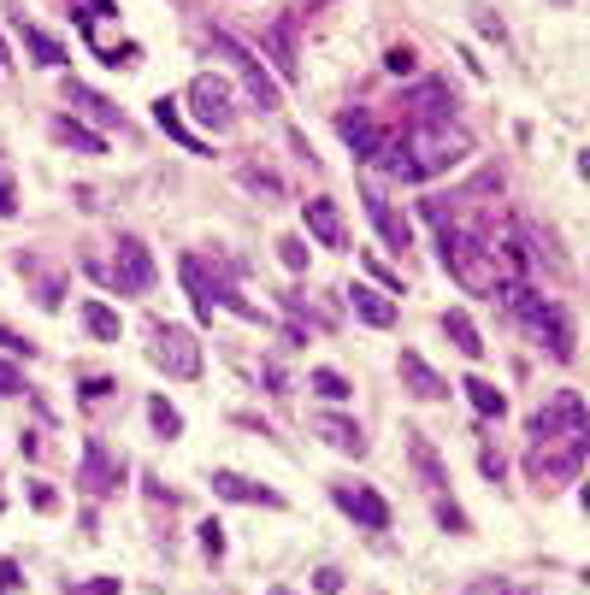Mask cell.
<instances>
[{
    "instance_id": "15",
    "label": "cell",
    "mask_w": 590,
    "mask_h": 595,
    "mask_svg": "<svg viewBox=\"0 0 590 595\" xmlns=\"http://www.w3.org/2000/svg\"><path fill=\"white\" fill-rule=\"evenodd\" d=\"M401 119H413V124H443L455 112V95H449V83H420L413 95H401Z\"/></svg>"
},
{
    "instance_id": "3",
    "label": "cell",
    "mask_w": 590,
    "mask_h": 595,
    "mask_svg": "<svg viewBox=\"0 0 590 595\" xmlns=\"http://www.w3.org/2000/svg\"><path fill=\"white\" fill-rule=\"evenodd\" d=\"M496 295H502V307L526 325V337L543 342V348H550V360L567 366V360H573V325H567V313H561V301L538 295V283H502Z\"/></svg>"
},
{
    "instance_id": "6",
    "label": "cell",
    "mask_w": 590,
    "mask_h": 595,
    "mask_svg": "<svg viewBox=\"0 0 590 595\" xmlns=\"http://www.w3.org/2000/svg\"><path fill=\"white\" fill-rule=\"evenodd\" d=\"M119 259L112 266H100V259H89V278H100V283H112L119 295H142V289H154V254L142 248V236H119V248H112Z\"/></svg>"
},
{
    "instance_id": "28",
    "label": "cell",
    "mask_w": 590,
    "mask_h": 595,
    "mask_svg": "<svg viewBox=\"0 0 590 595\" xmlns=\"http://www.w3.org/2000/svg\"><path fill=\"white\" fill-rule=\"evenodd\" d=\"M19 36H24V48L36 53V65H48V71H60V65H65V48H60L53 36H41L36 24H24V19H19Z\"/></svg>"
},
{
    "instance_id": "30",
    "label": "cell",
    "mask_w": 590,
    "mask_h": 595,
    "mask_svg": "<svg viewBox=\"0 0 590 595\" xmlns=\"http://www.w3.org/2000/svg\"><path fill=\"white\" fill-rule=\"evenodd\" d=\"M53 136L71 142V148H83V154H100V136H95V130H83V124H71V119H53Z\"/></svg>"
},
{
    "instance_id": "5",
    "label": "cell",
    "mask_w": 590,
    "mask_h": 595,
    "mask_svg": "<svg viewBox=\"0 0 590 595\" xmlns=\"http://www.w3.org/2000/svg\"><path fill=\"white\" fill-rule=\"evenodd\" d=\"M590 454V430H567V437H538L526 448V477L543 489V496H555L561 484H573Z\"/></svg>"
},
{
    "instance_id": "46",
    "label": "cell",
    "mask_w": 590,
    "mask_h": 595,
    "mask_svg": "<svg viewBox=\"0 0 590 595\" xmlns=\"http://www.w3.org/2000/svg\"><path fill=\"white\" fill-rule=\"evenodd\" d=\"M0 65H7V48H0Z\"/></svg>"
},
{
    "instance_id": "12",
    "label": "cell",
    "mask_w": 590,
    "mask_h": 595,
    "mask_svg": "<svg viewBox=\"0 0 590 595\" xmlns=\"http://www.w3.org/2000/svg\"><path fill=\"white\" fill-rule=\"evenodd\" d=\"M77 489H89V496H119V489H124V460L112 454L107 442H83Z\"/></svg>"
},
{
    "instance_id": "32",
    "label": "cell",
    "mask_w": 590,
    "mask_h": 595,
    "mask_svg": "<svg viewBox=\"0 0 590 595\" xmlns=\"http://www.w3.org/2000/svg\"><path fill=\"white\" fill-rule=\"evenodd\" d=\"M278 254H284V266H290V271H308V242H301V236H278Z\"/></svg>"
},
{
    "instance_id": "4",
    "label": "cell",
    "mask_w": 590,
    "mask_h": 595,
    "mask_svg": "<svg viewBox=\"0 0 590 595\" xmlns=\"http://www.w3.org/2000/svg\"><path fill=\"white\" fill-rule=\"evenodd\" d=\"M183 283H190V301H195V313L201 318H213V313H237V318H249V325H266V313L254 307V301H242V289H237V266H225V259H201V254H183Z\"/></svg>"
},
{
    "instance_id": "25",
    "label": "cell",
    "mask_w": 590,
    "mask_h": 595,
    "mask_svg": "<svg viewBox=\"0 0 590 595\" xmlns=\"http://www.w3.org/2000/svg\"><path fill=\"white\" fill-rule=\"evenodd\" d=\"M65 100H71V107H83V112H89V119L95 124H119V107H112V100L107 95H95V89H83V83H65Z\"/></svg>"
},
{
    "instance_id": "26",
    "label": "cell",
    "mask_w": 590,
    "mask_h": 595,
    "mask_svg": "<svg viewBox=\"0 0 590 595\" xmlns=\"http://www.w3.org/2000/svg\"><path fill=\"white\" fill-rule=\"evenodd\" d=\"M460 389H467V401H472V408H479L484 418H502V413H508V396H502L491 377H467Z\"/></svg>"
},
{
    "instance_id": "16",
    "label": "cell",
    "mask_w": 590,
    "mask_h": 595,
    "mask_svg": "<svg viewBox=\"0 0 590 595\" xmlns=\"http://www.w3.org/2000/svg\"><path fill=\"white\" fill-rule=\"evenodd\" d=\"M396 372H401V384H408V396H413V401H449V377H437L420 354H413V348H401Z\"/></svg>"
},
{
    "instance_id": "38",
    "label": "cell",
    "mask_w": 590,
    "mask_h": 595,
    "mask_svg": "<svg viewBox=\"0 0 590 595\" xmlns=\"http://www.w3.org/2000/svg\"><path fill=\"white\" fill-rule=\"evenodd\" d=\"M31 507H36V513H60V496H53V484H31Z\"/></svg>"
},
{
    "instance_id": "14",
    "label": "cell",
    "mask_w": 590,
    "mask_h": 595,
    "mask_svg": "<svg viewBox=\"0 0 590 595\" xmlns=\"http://www.w3.org/2000/svg\"><path fill=\"white\" fill-rule=\"evenodd\" d=\"M337 136L354 148V159H378V148H384V136H390V130L372 119V112L349 107V112H337Z\"/></svg>"
},
{
    "instance_id": "33",
    "label": "cell",
    "mask_w": 590,
    "mask_h": 595,
    "mask_svg": "<svg viewBox=\"0 0 590 595\" xmlns=\"http://www.w3.org/2000/svg\"><path fill=\"white\" fill-rule=\"evenodd\" d=\"M65 595H124L119 578H83V584H71Z\"/></svg>"
},
{
    "instance_id": "45",
    "label": "cell",
    "mask_w": 590,
    "mask_h": 595,
    "mask_svg": "<svg viewBox=\"0 0 590 595\" xmlns=\"http://www.w3.org/2000/svg\"><path fill=\"white\" fill-rule=\"evenodd\" d=\"M100 396H112V384H107V377H95V384H83V401H100Z\"/></svg>"
},
{
    "instance_id": "20",
    "label": "cell",
    "mask_w": 590,
    "mask_h": 595,
    "mask_svg": "<svg viewBox=\"0 0 590 595\" xmlns=\"http://www.w3.org/2000/svg\"><path fill=\"white\" fill-rule=\"evenodd\" d=\"M313 437H325L330 448H337V454H354V460L366 454L361 425H349V418H337V413H320V418H313Z\"/></svg>"
},
{
    "instance_id": "8",
    "label": "cell",
    "mask_w": 590,
    "mask_h": 595,
    "mask_svg": "<svg viewBox=\"0 0 590 595\" xmlns=\"http://www.w3.org/2000/svg\"><path fill=\"white\" fill-rule=\"evenodd\" d=\"M148 360L160 366L166 377H201V348H195V337L190 330H178V325H154L148 330Z\"/></svg>"
},
{
    "instance_id": "27",
    "label": "cell",
    "mask_w": 590,
    "mask_h": 595,
    "mask_svg": "<svg viewBox=\"0 0 590 595\" xmlns=\"http://www.w3.org/2000/svg\"><path fill=\"white\" fill-rule=\"evenodd\" d=\"M266 48H272V60H278L284 77H296V19H278V24H272Z\"/></svg>"
},
{
    "instance_id": "44",
    "label": "cell",
    "mask_w": 590,
    "mask_h": 595,
    "mask_svg": "<svg viewBox=\"0 0 590 595\" xmlns=\"http://www.w3.org/2000/svg\"><path fill=\"white\" fill-rule=\"evenodd\" d=\"M12 212H19V195H12V183L0 178V219H12Z\"/></svg>"
},
{
    "instance_id": "2",
    "label": "cell",
    "mask_w": 590,
    "mask_h": 595,
    "mask_svg": "<svg viewBox=\"0 0 590 595\" xmlns=\"http://www.w3.org/2000/svg\"><path fill=\"white\" fill-rule=\"evenodd\" d=\"M425 224L437 230V254H443V271H455L460 289L472 295H491L496 289V259H491V230H472L467 219L455 212V201H420Z\"/></svg>"
},
{
    "instance_id": "35",
    "label": "cell",
    "mask_w": 590,
    "mask_h": 595,
    "mask_svg": "<svg viewBox=\"0 0 590 595\" xmlns=\"http://www.w3.org/2000/svg\"><path fill=\"white\" fill-rule=\"evenodd\" d=\"M366 271H372V278H378V283H384V295H401V278H396L390 266H384L378 254H366Z\"/></svg>"
},
{
    "instance_id": "21",
    "label": "cell",
    "mask_w": 590,
    "mask_h": 595,
    "mask_svg": "<svg viewBox=\"0 0 590 595\" xmlns=\"http://www.w3.org/2000/svg\"><path fill=\"white\" fill-rule=\"evenodd\" d=\"M301 212H308V230H313V236H320L325 242V248H342V242H349V230H342V212H337V201H308V207H301Z\"/></svg>"
},
{
    "instance_id": "22",
    "label": "cell",
    "mask_w": 590,
    "mask_h": 595,
    "mask_svg": "<svg viewBox=\"0 0 590 595\" xmlns=\"http://www.w3.org/2000/svg\"><path fill=\"white\" fill-rule=\"evenodd\" d=\"M154 124H160L171 142H183V148H190V154H207V142H201L195 130L178 119V100H171V95H160V100H154Z\"/></svg>"
},
{
    "instance_id": "47",
    "label": "cell",
    "mask_w": 590,
    "mask_h": 595,
    "mask_svg": "<svg viewBox=\"0 0 590 595\" xmlns=\"http://www.w3.org/2000/svg\"><path fill=\"white\" fill-rule=\"evenodd\" d=\"M308 7H325V0H308Z\"/></svg>"
},
{
    "instance_id": "1",
    "label": "cell",
    "mask_w": 590,
    "mask_h": 595,
    "mask_svg": "<svg viewBox=\"0 0 590 595\" xmlns=\"http://www.w3.org/2000/svg\"><path fill=\"white\" fill-rule=\"evenodd\" d=\"M472 154V136L460 130L455 119H443V124H413V119H401L396 136H384V148L372 166H384L390 178L401 183H425V178H443V171H455L460 159Z\"/></svg>"
},
{
    "instance_id": "37",
    "label": "cell",
    "mask_w": 590,
    "mask_h": 595,
    "mask_svg": "<svg viewBox=\"0 0 590 595\" xmlns=\"http://www.w3.org/2000/svg\"><path fill=\"white\" fill-rule=\"evenodd\" d=\"M242 183H249V189H266V195H284V183L272 178V171H254V166H242Z\"/></svg>"
},
{
    "instance_id": "29",
    "label": "cell",
    "mask_w": 590,
    "mask_h": 595,
    "mask_svg": "<svg viewBox=\"0 0 590 595\" xmlns=\"http://www.w3.org/2000/svg\"><path fill=\"white\" fill-rule=\"evenodd\" d=\"M148 425L160 430V437H178V430H183V418H178V408H171L166 396H154V401H148Z\"/></svg>"
},
{
    "instance_id": "10",
    "label": "cell",
    "mask_w": 590,
    "mask_h": 595,
    "mask_svg": "<svg viewBox=\"0 0 590 595\" xmlns=\"http://www.w3.org/2000/svg\"><path fill=\"white\" fill-rule=\"evenodd\" d=\"M330 501H337L342 513L354 519V525H366V531H384V525H390V501H384L372 484H349V477H337V484H330Z\"/></svg>"
},
{
    "instance_id": "7",
    "label": "cell",
    "mask_w": 590,
    "mask_h": 595,
    "mask_svg": "<svg viewBox=\"0 0 590 595\" xmlns=\"http://www.w3.org/2000/svg\"><path fill=\"white\" fill-rule=\"evenodd\" d=\"M213 53L237 65L242 89L254 95V107H261V112H278V107H284V95H278V83H272V71L261 65V53H249V48H242L237 36H225V31H213Z\"/></svg>"
},
{
    "instance_id": "11",
    "label": "cell",
    "mask_w": 590,
    "mask_h": 595,
    "mask_svg": "<svg viewBox=\"0 0 590 595\" xmlns=\"http://www.w3.org/2000/svg\"><path fill=\"white\" fill-rule=\"evenodd\" d=\"M190 107L195 119L213 130V136H225L230 124H237V100H230V83L225 77H195L190 83Z\"/></svg>"
},
{
    "instance_id": "19",
    "label": "cell",
    "mask_w": 590,
    "mask_h": 595,
    "mask_svg": "<svg viewBox=\"0 0 590 595\" xmlns=\"http://www.w3.org/2000/svg\"><path fill=\"white\" fill-rule=\"evenodd\" d=\"M349 307H354V318H366L372 330H390V325H396V301L384 295V289L354 283V289H349Z\"/></svg>"
},
{
    "instance_id": "24",
    "label": "cell",
    "mask_w": 590,
    "mask_h": 595,
    "mask_svg": "<svg viewBox=\"0 0 590 595\" xmlns=\"http://www.w3.org/2000/svg\"><path fill=\"white\" fill-rule=\"evenodd\" d=\"M83 330H89L95 342H119V330H124V318L107 307V301H83Z\"/></svg>"
},
{
    "instance_id": "36",
    "label": "cell",
    "mask_w": 590,
    "mask_h": 595,
    "mask_svg": "<svg viewBox=\"0 0 590 595\" xmlns=\"http://www.w3.org/2000/svg\"><path fill=\"white\" fill-rule=\"evenodd\" d=\"M0 348H7V354H19V360H31V354H36V342H31V337H19V330H7V325H0Z\"/></svg>"
},
{
    "instance_id": "43",
    "label": "cell",
    "mask_w": 590,
    "mask_h": 595,
    "mask_svg": "<svg viewBox=\"0 0 590 595\" xmlns=\"http://www.w3.org/2000/svg\"><path fill=\"white\" fill-rule=\"evenodd\" d=\"M479 472L491 477V484H502V454H491V448H484V454H479Z\"/></svg>"
},
{
    "instance_id": "39",
    "label": "cell",
    "mask_w": 590,
    "mask_h": 595,
    "mask_svg": "<svg viewBox=\"0 0 590 595\" xmlns=\"http://www.w3.org/2000/svg\"><path fill=\"white\" fill-rule=\"evenodd\" d=\"M384 65H390L396 77H413V65H420V60H413V48H390V60H384Z\"/></svg>"
},
{
    "instance_id": "17",
    "label": "cell",
    "mask_w": 590,
    "mask_h": 595,
    "mask_svg": "<svg viewBox=\"0 0 590 595\" xmlns=\"http://www.w3.org/2000/svg\"><path fill=\"white\" fill-rule=\"evenodd\" d=\"M213 496H225V501H261V507H284V496L272 484H261V477H242V472H213Z\"/></svg>"
},
{
    "instance_id": "23",
    "label": "cell",
    "mask_w": 590,
    "mask_h": 595,
    "mask_svg": "<svg viewBox=\"0 0 590 595\" xmlns=\"http://www.w3.org/2000/svg\"><path fill=\"white\" fill-rule=\"evenodd\" d=\"M443 330H449V342L460 348V354H467V360H484V337H479V325H472V318L467 313H443Z\"/></svg>"
},
{
    "instance_id": "31",
    "label": "cell",
    "mask_w": 590,
    "mask_h": 595,
    "mask_svg": "<svg viewBox=\"0 0 590 595\" xmlns=\"http://www.w3.org/2000/svg\"><path fill=\"white\" fill-rule=\"evenodd\" d=\"M308 384H313V389H320V396H330V401H349V384H342V377H337V372H325V366H320V372H313V377H308Z\"/></svg>"
},
{
    "instance_id": "34",
    "label": "cell",
    "mask_w": 590,
    "mask_h": 595,
    "mask_svg": "<svg viewBox=\"0 0 590 595\" xmlns=\"http://www.w3.org/2000/svg\"><path fill=\"white\" fill-rule=\"evenodd\" d=\"M201 548H207V560H225V525H219V519L201 525Z\"/></svg>"
},
{
    "instance_id": "48",
    "label": "cell",
    "mask_w": 590,
    "mask_h": 595,
    "mask_svg": "<svg viewBox=\"0 0 590 595\" xmlns=\"http://www.w3.org/2000/svg\"><path fill=\"white\" fill-rule=\"evenodd\" d=\"M555 7H567V0H555Z\"/></svg>"
},
{
    "instance_id": "13",
    "label": "cell",
    "mask_w": 590,
    "mask_h": 595,
    "mask_svg": "<svg viewBox=\"0 0 590 595\" xmlns=\"http://www.w3.org/2000/svg\"><path fill=\"white\" fill-rule=\"evenodd\" d=\"M361 201H366V219L372 230L384 236V248H396V254H408V242H413V224L401 219V212L390 207V195H378V189H361Z\"/></svg>"
},
{
    "instance_id": "18",
    "label": "cell",
    "mask_w": 590,
    "mask_h": 595,
    "mask_svg": "<svg viewBox=\"0 0 590 595\" xmlns=\"http://www.w3.org/2000/svg\"><path fill=\"white\" fill-rule=\"evenodd\" d=\"M408 460H413V472L425 477V489H431V501H449V472H443V460H437V448H431L420 430L408 437Z\"/></svg>"
},
{
    "instance_id": "41",
    "label": "cell",
    "mask_w": 590,
    "mask_h": 595,
    "mask_svg": "<svg viewBox=\"0 0 590 595\" xmlns=\"http://www.w3.org/2000/svg\"><path fill=\"white\" fill-rule=\"evenodd\" d=\"M0 595H19V566L0 560Z\"/></svg>"
},
{
    "instance_id": "40",
    "label": "cell",
    "mask_w": 590,
    "mask_h": 595,
    "mask_svg": "<svg viewBox=\"0 0 590 595\" xmlns=\"http://www.w3.org/2000/svg\"><path fill=\"white\" fill-rule=\"evenodd\" d=\"M313 590H320V595H337V590H342V572H337V566H325V572H313Z\"/></svg>"
},
{
    "instance_id": "42",
    "label": "cell",
    "mask_w": 590,
    "mask_h": 595,
    "mask_svg": "<svg viewBox=\"0 0 590 595\" xmlns=\"http://www.w3.org/2000/svg\"><path fill=\"white\" fill-rule=\"evenodd\" d=\"M0 396H24V377L12 366H0Z\"/></svg>"
},
{
    "instance_id": "9",
    "label": "cell",
    "mask_w": 590,
    "mask_h": 595,
    "mask_svg": "<svg viewBox=\"0 0 590 595\" xmlns=\"http://www.w3.org/2000/svg\"><path fill=\"white\" fill-rule=\"evenodd\" d=\"M567 430H590V413H585L579 389H561L555 401H543V408L531 413V442L538 437H567Z\"/></svg>"
}]
</instances>
